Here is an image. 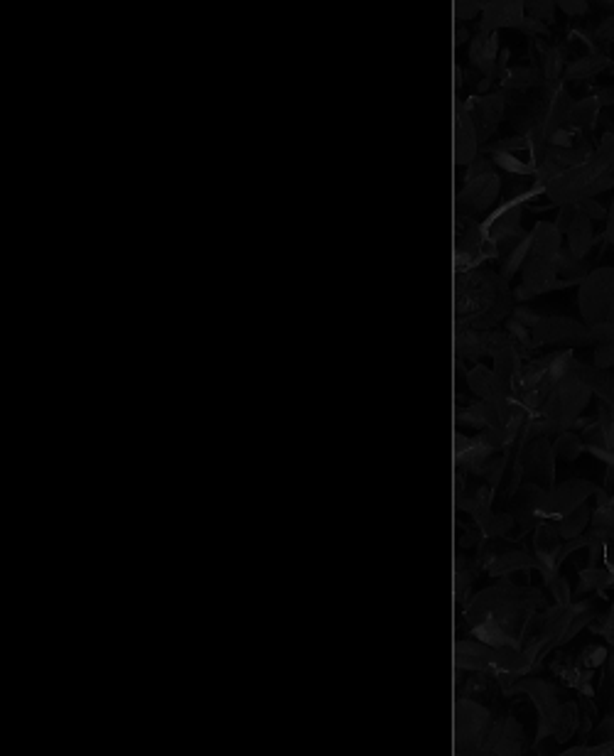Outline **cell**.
<instances>
[{"mask_svg": "<svg viewBox=\"0 0 614 756\" xmlns=\"http://www.w3.org/2000/svg\"><path fill=\"white\" fill-rule=\"evenodd\" d=\"M499 189H502V182H499L497 172L489 170L484 175L465 180V187H462L457 199H460V207L470 209V212H487L497 202Z\"/></svg>", "mask_w": 614, "mask_h": 756, "instance_id": "6da1fadb", "label": "cell"}, {"mask_svg": "<svg viewBox=\"0 0 614 756\" xmlns=\"http://www.w3.org/2000/svg\"><path fill=\"white\" fill-rule=\"evenodd\" d=\"M526 18L524 0H489L482 8L479 32H497L502 27H519Z\"/></svg>", "mask_w": 614, "mask_h": 756, "instance_id": "7a4b0ae2", "label": "cell"}, {"mask_svg": "<svg viewBox=\"0 0 614 756\" xmlns=\"http://www.w3.org/2000/svg\"><path fill=\"white\" fill-rule=\"evenodd\" d=\"M479 153V133L470 111L465 106H457L455 118V162L457 165H470Z\"/></svg>", "mask_w": 614, "mask_h": 756, "instance_id": "3957f363", "label": "cell"}, {"mask_svg": "<svg viewBox=\"0 0 614 756\" xmlns=\"http://www.w3.org/2000/svg\"><path fill=\"white\" fill-rule=\"evenodd\" d=\"M614 59L607 57V54L602 52H595L592 50L590 54H585V57L575 59V62H570L568 67H565V74H563V81H580V79H590L595 77V74H600L602 69L612 67Z\"/></svg>", "mask_w": 614, "mask_h": 756, "instance_id": "277c9868", "label": "cell"}, {"mask_svg": "<svg viewBox=\"0 0 614 756\" xmlns=\"http://www.w3.org/2000/svg\"><path fill=\"white\" fill-rule=\"evenodd\" d=\"M546 77L541 74V69L536 67H516L502 77L504 89H533V86L543 84Z\"/></svg>", "mask_w": 614, "mask_h": 756, "instance_id": "5b68a950", "label": "cell"}, {"mask_svg": "<svg viewBox=\"0 0 614 756\" xmlns=\"http://www.w3.org/2000/svg\"><path fill=\"white\" fill-rule=\"evenodd\" d=\"M597 113H600V101H597V96H587V99L578 101V104L573 106V113H570V123L578 128H583V131H590L592 126H595L597 121Z\"/></svg>", "mask_w": 614, "mask_h": 756, "instance_id": "8992f818", "label": "cell"}, {"mask_svg": "<svg viewBox=\"0 0 614 756\" xmlns=\"http://www.w3.org/2000/svg\"><path fill=\"white\" fill-rule=\"evenodd\" d=\"M470 386L475 388L477 396H482L484 401H492L497 396V391H502V378L489 374L487 369H475L470 374Z\"/></svg>", "mask_w": 614, "mask_h": 756, "instance_id": "52a82bcc", "label": "cell"}, {"mask_svg": "<svg viewBox=\"0 0 614 756\" xmlns=\"http://www.w3.org/2000/svg\"><path fill=\"white\" fill-rule=\"evenodd\" d=\"M541 72L546 81H563L565 67H563V54L558 47H541Z\"/></svg>", "mask_w": 614, "mask_h": 756, "instance_id": "ba28073f", "label": "cell"}, {"mask_svg": "<svg viewBox=\"0 0 614 756\" xmlns=\"http://www.w3.org/2000/svg\"><path fill=\"white\" fill-rule=\"evenodd\" d=\"M492 162L511 175H536V162H521L514 153H492Z\"/></svg>", "mask_w": 614, "mask_h": 756, "instance_id": "9c48e42d", "label": "cell"}, {"mask_svg": "<svg viewBox=\"0 0 614 756\" xmlns=\"http://www.w3.org/2000/svg\"><path fill=\"white\" fill-rule=\"evenodd\" d=\"M526 3V15L529 18L541 20V23L551 25L556 20V0H524Z\"/></svg>", "mask_w": 614, "mask_h": 756, "instance_id": "30bf717a", "label": "cell"}, {"mask_svg": "<svg viewBox=\"0 0 614 756\" xmlns=\"http://www.w3.org/2000/svg\"><path fill=\"white\" fill-rule=\"evenodd\" d=\"M484 5L479 0H455V18L457 23H470L482 13Z\"/></svg>", "mask_w": 614, "mask_h": 756, "instance_id": "8fae6325", "label": "cell"}, {"mask_svg": "<svg viewBox=\"0 0 614 756\" xmlns=\"http://www.w3.org/2000/svg\"><path fill=\"white\" fill-rule=\"evenodd\" d=\"M560 13L570 18H583L590 13V0H556Z\"/></svg>", "mask_w": 614, "mask_h": 756, "instance_id": "7c38bea8", "label": "cell"}, {"mask_svg": "<svg viewBox=\"0 0 614 756\" xmlns=\"http://www.w3.org/2000/svg\"><path fill=\"white\" fill-rule=\"evenodd\" d=\"M516 30H521L524 35H531V37H538V35L548 37V35H551V30H548L546 23H541V20H536V18H529V15L521 20V25L516 27Z\"/></svg>", "mask_w": 614, "mask_h": 756, "instance_id": "4fadbf2b", "label": "cell"}, {"mask_svg": "<svg viewBox=\"0 0 614 756\" xmlns=\"http://www.w3.org/2000/svg\"><path fill=\"white\" fill-rule=\"evenodd\" d=\"M487 37H489V32H477V35L472 37V45H470V64H472V67H477V62H479V57H482V47H484V42H487Z\"/></svg>", "mask_w": 614, "mask_h": 756, "instance_id": "5bb4252c", "label": "cell"}, {"mask_svg": "<svg viewBox=\"0 0 614 756\" xmlns=\"http://www.w3.org/2000/svg\"><path fill=\"white\" fill-rule=\"evenodd\" d=\"M548 145H553V148H573V133H568L565 128H558V131L548 138Z\"/></svg>", "mask_w": 614, "mask_h": 756, "instance_id": "9a60e30c", "label": "cell"}, {"mask_svg": "<svg viewBox=\"0 0 614 756\" xmlns=\"http://www.w3.org/2000/svg\"><path fill=\"white\" fill-rule=\"evenodd\" d=\"M597 40H602V42H614V15H612V18H607V20H602V25L600 27H597Z\"/></svg>", "mask_w": 614, "mask_h": 756, "instance_id": "2e32d148", "label": "cell"}, {"mask_svg": "<svg viewBox=\"0 0 614 756\" xmlns=\"http://www.w3.org/2000/svg\"><path fill=\"white\" fill-rule=\"evenodd\" d=\"M597 101H600V106H607V104H614V89L612 86H607V89L597 91Z\"/></svg>", "mask_w": 614, "mask_h": 756, "instance_id": "e0dca14e", "label": "cell"}, {"mask_svg": "<svg viewBox=\"0 0 614 756\" xmlns=\"http://www.w3.org/2000/svg\"><path fill=\"white\" fill-rule=\"evenodd\" d=\"M467 40H470V30H467V27H462V25H457L455 27V45L460 47L462 42H467Z\"/></svg>", "mask_w": 614, "mask_h": 756, "instance_id": "ac0fdd59", "label": "cell"}, {"mask_svg": "<svg viewBox=\"0 0 614 756\" xmlns=\"http://www.w3.org/2000/svg\"><path fill=\"white\" fill-rule=\"evenodd\" d=\"M607 241L614 243V199H612L610 214H607Z\"/></svg>", "mask_w": 614, "mask_h": 756, "instance_id": "d6986e66", "label": "cell"}, {"mask_svg": "<svg viewBox=\"0 0 614 756\" xmlns=\"http://www.w3.org/2000/svg\"><path fill=\"white\" fill-rule=\"evenodd\" d=\"M462 79H465V74H462L460 67H455V86H457V89L462 86Z\"/></svg>", "mask_w": 614, "mask_h": 756, "instance_id": "ffe728a7", "label": "cell"}, {"mask_svg": "<svg viewBox=\"0 0 614 756\" xmlns=\"http://www.w3.org/2000/svg\"><path fill=\"white\" fill-rule=\"evenodd\" d=\"M610 170H612V175H614V158L610 160Z\"/></svg>", "mask_w": 614, "mask_h": 756, "instance_id": "44dd1931", "label": "cell"}, {"mask_svg": "<svg viewBox=\"0 0 614 756\" xmlns=\"http://www.w3.org/2000/svg\"><path fill=\"white\" fill-rule=\"evenodd\" d=\"M479 3H482V5H487V3H489V0H479Z\"/></svg>", "mask_w": 614, "mask_h": 756, "instance_id": "7402d4cb", "label": "cell"}, {"mask_svg": "<svg viewBox=\"0 0 614 756\" xmlns=\"http://www.w3.org/2000/svg\"><path fill=\"white\" fill-rule=\"evenodd\" d=\"M612 317H614V310H612Z\"/></svg>", "mask_w": 614, "mask_h": 756, "instance_id": "603a6c76", "label": "cell"}]
</instances>
